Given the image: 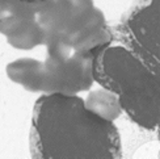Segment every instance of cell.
I'll list each match as a JSON object with an SVG mask.
<instances>
[{"mask_svg":"<svg viewBox=\"0 0 160 159\" xmlns=\"http://www.w3.org/2000/svg\"><path fill=\"white\" fill-rule=\"evenodd\" d=\"M38 159H117L121 136L112 121L96 116L78 95L48 94L34 104L29 137Z\"/></svg>","mask_w":160,"mask_h":159,"instance_id":"1","label":"cell"},{"mask_svg":"<svg viewBox=\"0 0 160 159\" xmlns=\"http://www.w3.org/2000/svg\"><path fill=\"white\" fill-rule=\"evenodd\" d=\"M92 72L93 80L118 97L122 112L132 122L146 130L158 131L160 72L116 42L95 51Z\"/></svg>","mask_w":160,"mask_h":159,"instance_id":"2","label":"cell"},{"mask_svg":"<svg viewBox=\"0 0 160 159\" xmlns=\"http://www.w3.org/2000/svg\"><path fill=\"white\" fill-rule=\"evenodd\" d=\"M93 57L95 51L74 53L67 59L48 57L45 61L20 58L8 63L7 76L29 92L78 95L88 91L93 84Z\"/></svg>","mask_w":160,"mask_h":159,"instance_id":"3","label":"cell"},{"mask_svg":"<svg viewBox=\"0 0 160 159\" xmlns=\"http://www.w3.org/2000/svg\"><path fill=\"white\" fill-rule=\"evenodd\" d=\"M110 29L113 42L160 72V0H132L119 23Z\"/></svg>","mask_w":160,"mask_h":159,"instance_id":"4","label":"cell"},{"mask_svg":"<svg viewBox=\"0 0 160 159\" xmlns=\"http://www.w3.org/2000/svg\"><path fill=\"white\" fill-rule=\"evenodd\" d=\"M72 2L74 11L63 33L57 41L46 45L48 57L67 59L74 53H92L113 42L110 26L93 0Z\"/></svg>","mask_w":160,"mask_h":159,"instance_id":"5","label":"cell"},{"mask_svg":"<svg viewBox=\"0 0 160 159\" xmlns=\"http://www.w3.org/2000/svg\"><path fill=\"white\" fill-rule=\"evenodd\" d=\"M72 11V0H43L34 4V23L42 32L45 46L61 37Z\"/></svg>","mask_w":160,"mask_h":159,"instance_id":"6","label":"cell"},{"mask_svg":"<svg viewBox=\"0 0 160 159\" xmlns=\"http://www.w3.org/2000/svg\"><path fill=\"white\" fill-rule=\"evenodd\" d=\"M34 4L20 0H0V34L9 37L34 20Z\"/></svg>","mask_w":160,"mask_h":159,"instance_id":"7","label":"cell"},{"mask_svg":"<svg viewBox=\"0 0 160 159\" xmlns=\"http://www.w3.org/2000/svg\"><path fill=\"white\" fill-rule=\"evenodd\" d=\"M84 105L92 113L106 121L113 122L122 115V108L118 97L105 88L92 91L87 100H84Z\"/></svg>","mask_w":160,"mask_h":159,"instance_id":"8","label":"cell"},{"mask_svg":"<svg viewBox=\"0 0 160 159\" xmlns=\"http://www.w3.org/2000/svg\"><path fill=\"white\" fill-rule=\"evenodd\" d=\"M7 41L15 49L32 50L36 46L43 45V36H42V32L37 26V24L34 23V20H33L24 29H21L20 32L15 33V34H12L9 37H7Z\"/></svg>","mask_w":160,"mask_h":159,"instance_id":"9","label":"cell"},{"mask_svg":"<svg viewBox=\"0 0 160 159\" xmlns=\"http://www.w3.org/2000/svg\"><path fill=\"white\" fill-rule=\"evenodd\" d=\"M20 2H24V3H39V2H43V0H20Z\"/></svg>","mask_w":160,"mask_h":159,"instance_id":"10","label":"cell"}]
</instances>
